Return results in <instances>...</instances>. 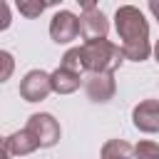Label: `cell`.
I'll use <instances>...</instances> for the list:
<instances>
[{
	"instance_id": "6da1fadb",
	"label": "cell",
	"mask_w": 159,
	"mask_h": 159,
	"mask_svg": "<svg viewBox=\"0 0 159 159\" xmlns=\"http://www.w3.org/2000/svg\"><path fill=\"white\" fill-rule=\"evenodd\" d=\"M114 27L122 40V55L132 62H144L154 47L149 40V22L144 20V12L134 5H119L114 12Z\"/></svg>"
},
{
	"instance_id": "7a4b0ae2",
	"label": "cell",
	"mask_w": 159,
	"mask_h": 159,
	"mask_svg": "<svg viewBox=\"0 0 159 159\" xmlns=\"http://www.w3.org/2000/svg\"><path fill=\"white\" fill-rule=\"evenodd\" d=\"M82 52V62H84V72L87 75H114L122 62V47L109 42V40H89L80 45Z\"/></svg>"
},
{
	"instance_id": "3957f363",
	"label": "cell",
	"mask_w": 159,
	"mask_h": 159,
	"mask_svg": "<svg viewBox=\"0 0 159 159\" xmlns=\"http://www.w3.org/2000/svg\"><path fill=\"white\" fill-rule=\"evenodd\" d=\"M107 32H109V20L107 15L92 2H82V15H80V35L84 42L89 40H107Z\"/></svg>"
},
{
	"instance_id": "277c9868",
	"label": "cell",
	"mask_w": 159,
	"mask_h": 159,
	"mask_svg": "<svg viewBox=\"0 0 159 159\" xmlns=\"http://www.w3.org/2000/svg\"><path fill=\"white\" fill-rule=\"evenodd\" d=\"M25 129H30V132L37 137L40 147H45V149L55 147V144L60 142V134H62L60 122H57L50 112H35V114H30Z\"/></svg>"
},
{
	"instance_id": "5b68a950",
	"label": "cell",
	"mask_w": 159,
	"mask_h": 159,
	"mask_svg": "<svg viewBox=\"0 0 159 159\" xmlns=\"http://www.w3.org/2000/svg\"><path fill=\"white\" fill-rule=\"evenodd\" d=\"M52 89V75H47L45 70H30L22 80H20V97L25 102H42L50 97Z\"/></svg>"
},
{
	"instance_id": "8992f818",
	"label": "cell",
	"mask_w": 159,
	"mask_h": 159,
	"mask_svg": "<svg viewBox=\"0 0 159 159\" xmlns=\"http://www.w3.org/2000/svg\"><path fill=\"white\" fill-rule=\"evenodd\" d=\"M80 35V17L70 10H57L50 20V37L57 45H67Z\"/></svg>"
},
{
	"instance_id": "52a82bcc",
	"label": "cell",
	"mask_w": 159,
	"mask_h": 159,
	"mask_svg": "<svg viewBox=\"0 0 159 159\" xmlns=\"http://www.w3.org/2000/svg\"><path fill=\"white\" fill-rule=\"evenodd\" d=\"M35 149H40V142L37 137L30 132V129H20V132H12L2 139V159H10V157H27L32 154Z\"/></svg>"
},
{
	"instance_id": "ba28073f",
	"label": "cell",
	"mask_w": 159,
	"mask_h": 159,
	"mask_svg": "<svg viewBox=\"0 0 159 159\" xmlns=\"http://www.w3.org/2000/svg\"><path fill=\"white\" fill-rule=\"evenodd\" d=\"M132 124L134 129L144 134H157L159 132V99H142L132 109Z\"/></svg>"
},
{
	"instance_id": "9c48e42d",
	"label": "cell",
	"mask_w": 159,
	"mask_h": 159,
	"mask_svg": "<svg viewBox=\"0 0 159 159\" xmlns=\"http://www.w3.org/2000/svg\"><path fill=\"white\" fill-rule=\"evenodd\" d=\"M84 92L97 104L109 102L114 97V92H117L114 75H84Z\"/></svg>"
},
{
	"instance_id": "30bf717a",
	"label": "cell",
	"mask_w": 159,
	"mask_h": 159,
	"mask_svg": "<svg viewBox=\"0 0 159 159\" xmlns=\"http://www.w3.org/2000/svg\"><path fill=\"white\" fill-rule=\"evenodd\" d=\"M52 75V89L57 92V94H72V92H77L80 89V84H82V75H77V72H70V70H65V67H57L55 72H50Z\"/></svg>"
},
{
	"instance_id": "8fae6325",
	"label": "cell",
	"mask_w": 159,
	"mask_h": 159,
	"mask_svg": "<svg viewBox=\"0 0 159 159\" xmlns=\"http://www.w3.org/2000/svg\"><path fill=\"white\" fill-rule=\"evenodd\" d=\"M102 159H134V147L124 139H109L102 144Z\"/></svg>"
},
{
	"instance_id": "7c38bea8",
	"label": "cell",
	"mask_w": 159,
	"mask_h": 159,
	"mask_svg": "<svg viewBox=\"0 0 159 159\" xmlns=\"http://www.w3.org/2000/svg\"><path fill=\"white\" fill-rule=\"evenodd\" d=\"M60 67H65V70L77 72V75L84 77V62H82V52H80V47L67 50V52L62 55V60H60Z\"/></svg>"
},
{
	"instance_id": "4fadbf2b",
	"label": "cell",
	"mask_w": 159,
	"mask_h": 159,
	"mask_svg": "<svg viewBox=\"0 0 159 159\" xmlns=\"http://www.w3.org/2000/svg\"><path fill=\"white\" fill-rule=\"evenodd\" d=\"M134 159H159V144L152 139H142L134 144Z\"/></svg>"
},
{
	"instance_id": "5bb4252c",
	"label": "cell",
	"mask_w": 159,
	"mask_h": 159,
	"mask_svg": "<svg viewBox=\"0 0 159 159\" xmlns=\"http://www.w3.org/2000/svg\"><path fill=\"white\" fill-rule=\"evenodd\" d=\"M45 7H47V2H40V0H37V2H30V0H17V10H20V15H25V17H30V20H32V17H37Z\"/></svg>"
},
{
	"instance_id": "9a60e30c",
	"label": "cell",
	"mask_w": 159,
	"mask_h": 159,
	"mask_svg": "<svg viewBox=\"0 0 159 159\" xmlns=\"http://www.w3.org/2000/svg\"><path fill=\"white\" fill-rule=\"evenodd\" d=\"M0 62H2V75H0V82H5V80H10V72H12V55H10L7 50H2V52H0Z\"/></svg>"
},
{
	"instance_id": "2e32d148",
	"label": "cell",
	"mask_w": 159,
	"mask_h": 159,
	"mask_svg": "<svg viewBox=\"0 0 159 159\" xmlns=\"http://www.w3.org/2000/svg\"><path fill=\"white\" fill-rule=\"evenodd\" d=\"M10 27V5L2 2V22H0V30H7Z\"/></svg>"
},
{
	"instance_id": "e0dca14e",
	"label": "cell",
	"mask_w": 159,
	"mask_h": 159,
	"mask_svg": "<svg viewBox=\"0 0 159 159\" xmlns=\"http://www.w3.org/2000/svg\"><path fill=\"white\" fill-rule=\"evenodd\" d=\"M149 10H152V15L159 20V0H149Z\"/></svg>"
},
{
	"instance_id": "ac0fdd59",
	"label": "cell",
	"mask_w": 159,
	"mask_h": 159,
	"mask_svg": "<svg viewBox=\"0 0 159 159\" xmlns=\"http://www.w3.org/2000/svg\"><path fill=\"white\" fill-rule=\"evenodd\" d=\"M154 57H157V62H159V40L154 42Z\"/></svg>"
}]
</instances>
